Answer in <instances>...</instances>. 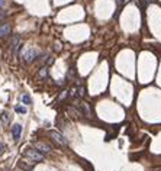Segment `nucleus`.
I'll list each match as a JSON object with an SVG mask.
<instances>
[{
    "instance_id": "1",
    "label": "nucleus",
    "mask_w": 161,
    "mask_h": 171,
    "mask_svg": "<svg viewBox=\"0 0 161 171\" xmlns=\"http://www.w3.org/2000/svg\"><path fill=\"white\" fill-rule=\"evenodd\" d=\"M25 155L33 162H41V161H44V158H45L42 152H39L38 149H26V151H25Z\"/></svg>"
},
{
    "instance_id": "5",
    "label": "nucleus",
    "mask_w": 161,
    "mask_h": 171,
    "mask_svg": "<svg viewBox=\"0 0 161 171\" xmlns=\"http://www.w3.org/2000/svg\"><path fill=\"white\" fill-rule=\"evenodd\" d=\"M12 135H13L15 141H19L20 135H22V125H19V123L13 125V128H12Z\"/></svg>"
},
{
    "instance_id": "8",
    "label": "nucleus",
    "mask_w": 161,
    "mask_h": 171,
    "mask_svg": "<svg viewBox=\"0 0 161 171\" xmlns=\"http://www.w3.org/2000/svg\"><path fill=\"white\" fill-rule=\"evenodd\" d=\"M22 102H23V105H31V103H32V100H31V97H29L28 94L22 96Z\"/></svg>"
},
{
    "instance_id": "16",
    "label": "nucleus",
    "mask_w": 161,
    "mask_h": 171,
    "mask_svg": "<svg viewBox=\"0 0 161 171\" xmlns=\"http://www.w3.org/2000/svg\"><path fill=\"white\" fill-rule=\"evenodd\" d=\"M118 2V5H121V2H123V0H116Z\"/></svg>"
},
{
    "instance_id": "14",
    "label": "nucleus",
    "mask_w": 161,
    "mask_h": 171,
    "mask_svg": "<svg viewBox=\"0 0 161 171\" xmlns=\"http://www.w3.org/2000/svg\"><path fill=\"white\" fill-rule=\"evenodd\" d=\"M6 18V13H3V12H0V20H3Z\"/></svg>"
},
{
    "instance_id": "3",
    "label": "nucleus",
    "mask_w": 161,
    "mask_h": 171,
    "mask_svg": "<svg viewBox=\"0 0 161 171\" xmlns=\"http://www.w3.org/2000/svg\"><path fill=\"white\" fill-rule=\"evenodd\" d=\"M38 49H33V48H31V49H28L26 52L23 54V60L25 62H33V60L38 57Z\"/></svg>"
},
{
    "instance_id": "9",
    "label": "nucleus",
    "mask_w": 161,
    "mask_h": 171,
    "mask_svg": "<svg viewBox=\"0 0 161 171\" xmlns=\"http://www.w3.org/2000/svg\"><path fill=\"white\" fill-rule=\"evenodd\" d=\"M15 110H16L18 113H26V107H23V106H16Z\"/></svg>"
},
{
    "instance_id": "2",
    "label": "nucleus",
    "mask_w": 161,
    "mask_h": 171,
    "mask_svg": "<svg viewBox=\"0 0 161 171\" xmlns=\"http://www.w3.org/2000/svg\"><path fill=\"white\" fill-rule=\"evenodd\" d=\"M48 135H49V136L54 139V142H57L58 145H61V147H67V145H68V141L66 139V136L61 135L60 132H57V131H49Z\"/></svg>"
},
{
    "instance_id": "13",
    "label": "nucleus",
    "mask_w": 161,
    "mask_h": 171,
    "mask_svg": "<svg viewBox=\"0 0 161 171\" xmlns=\"http://www.w3.org/2000/svg\"><path fill=\"white\" fill-rule=\"evenodd\" d=\"M5 5H6V0H0V9L5 7Z\"/></svg>"
},
{
    "instance_id": "7",
    "label": "nucleus",
    "mask_w": 161,
    "mask_h": 171,
    "mask_svg": "<svg viewBox=\"0 0 161 171\" xmlns=\"http://www.w3.org/2000/svg\"><path fill=\"white\" fill-rule=\"evenodd\" d=\"M2 122H3V123H9L10 122V116L7 112H3V113H2Z\"/></svg>"
},
{
    "instance_id": "18",
    "label": "nucleus",
    "mask_w": 161,
    "mask_h": 171,
    "mask_svg": "<svg viewBox=\"0 0 161 171\" xmlns=\"http://www.w3.org/2000/svg\"><path fill=\"white\" fill-rule=\"evenodd\" d=\"M155 171H161V167H160V168H157V170Z\"/></svg>"
},
{
    "instance_id": "10",
    "label": "nucleus",
    "mask_w": 161,
    "mask_h": 171,
    "mask_svg": "<svg viewBox=\"0 0 161 171\" xmlns=\"http://www.w3.org/2000/svg\"><path fill=\"white\" fill-rule=\"evenodd\" d=\"M77 91H78L77 94L80 96V97H83V96H84V91H86V89H84V87H83V86H81V87H78V89H77Z\"/></svg>"
},
{
    "instance_id": "11",
    "label": "nucleus",
    "mask_w": 161,
    "mask_h": 171,
    "mask_svg": "<svg viewBox=\"0 0 161 171\" xmlns=\"http://www.w3.org/2000/svg\"><path fill=\"white\" fill-rule=\"evenodd\" d=\"M5 151H6V145H5V144L0 142V157H2V155L5 154Z\"/></svg>"
},
{
    "instance_id": "6",
    "label": "nucleus",
    "mask_w": 161,
    "mask_h": 171,
    "mask_svg": "<svg viewBox=\"0 0 161 171\" xmlns=\"http://www.w3.org/2000/svg\"><path fill=\"white\" fill-rule=\"evenodd\" d=\"M10 31H12V28L9 23H2L0 25V38H5V36L10 35Z\"/></svg>"
},
{
    "instance_id": "4",
    "label": "nucleus",
    "mask_w": 161,
    "mask_h": 171,
    "mask_svg": "<svg viewBox=\"0 0 161 171\" xmlns=\"http://www.w3.org/2000/svg\"><path fill=\"white\" fill-rule=\"evenodd\" d=\"M33 147H35V149H38V151L42 152V154H49V152H51V147L45 142H35Z\"/></svg>"
},
{
    "instance_id": "17",
    "label": "nucleus",
    "mask_w": 161,
    "mask_h": 171,
    "mask_svg": "<svg viewBox=\"0 0 161 171\" xmlns=\"http://www.w3.org/2000/svg\"><path fill=\"white\" fill-rule=\"evenodd\" d=\"M123 2H125V3H128V2H131V0H123Z\"/></svg>"
},
{
    "instance_id": "12",
    "label": "nucleus",
    "mask_w": 161,
    "mask_h": 171,
    "mask_svg": "<svg viewBox=\"0 0 161 171\" xmlns=\"http://www.w3.org/2000/svg\"><path fill=\"white\" fill-rule=\"evenodd\" d=\"M48 74V71H47V67H45V68H42V70H41V73H39V76L41 77H45Z\"/></svg>"
},
{
    "instance_id": "15",
    "label": "nucleus",
    "mask_w": 161,
    "mask_h": 171,
    "mask_svg": "<svg viewBox=\"0 0 161 171\" xmlns=\"http://www.w3.org/2000/svg\"><path fill=\"white\" fill-rule=\"evenodd\" d=\"M145 2H147V3H154L155 0H145Z\"/></svg>"
}]
</instances>
